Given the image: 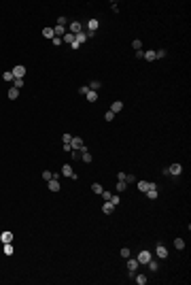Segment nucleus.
I'll list each match as a JSON object with an SVG mask.
<instances>
[{
  "label": "nucleus",
  "instance_id": "obj_23",
  "mask_svg": "<svg viewBox=\"0 0 191 285\" xmlns=\"http://www.w3.org/2000/svg\"><path fill=\"white\" fill-rule=\"evenodd\" d=\"M43 36L45 38H53L55 34H53V28H43Z\"/></svg>",
  "mask_w": 191,
  "mask_h": 285
},
{
  "label": "nucleus",
  "instance_id": "obj_34",
  "mask_svg": "<svg viewBox=\"0 0 191 285\" xmlns=\"http://www.w3.org/2000/svg\"><path fill=\"white\" fill-rule=\"evenodd\" d=\"M104 119H106V121H113V119H115V113H113V111H106V113H104Z\"/></svg>",
  "mask_w": 191,
  "mask_h": 285
},
{
  "label": "nucleus",
  "instance_id": "obj_31",
  "mask_svg": "<svg viewBox=\"0 0 191 285\" xmlns=\"http://www.w3.org/2000/svg\"><path fill=\"white\" fill-rule=\"evenodd\" d=\"M132 47H134V51H140V49H142V41H138V38L132 41Z\"/></svg>",
  "mask_w": 191,
  "mask_h": 285
},
{
  "label": "nucleus",
  "instance_id": "obj_32",
  "mask_svg": "<svg viewBox=\"0 0 191 285\" xmlns=\"http://www.w3.org/2000/svg\"><path fill=\"white\" fill-rule=\"evenodd\" d=\"M100 87H102V83H100V81H91V85H89V89H91V91L100 89Z\"/></svg>",
  "mask_w": 191,
  "mask_h": 285
},
{
  "label": "nucleus",
  "instance_id": "obj_30",
  "mask_svg": "<svg viewBox=\"0 0 191 285\" xmlns=\"http://www.w3.org/2000/svg\"><path fill=\"white\" fill-rule=\"evenodd\" d=\"M128 189V183L125 181H117V192H125Z\"/></svg>",
  "mask_w": 191,
  "mask_h": 285
},
{
  "label": "nucleus",
  "instance_id": "obj_35",
  "mask_svg": "<svg viewBox=\"0 0 191 285\" xmlns=\"http://www.w3.org/2000/svg\"><path fill=\"white\" fill-rule=\"evenodd\" d=\"M2 79H5V81H13L15 77H13V72L9 70V72H5V75H2Z\"/></svg>",
  "mask_w": 191,
  "mask_h": 285
},
{
  "label": "nucleus",
  "instance_id": "obj_9",
  "mask_svg": "<svg viewBox=\"0 0 191 285\" xmlns=\"http://www.w3.org/2000/svg\"><path fill=\"white\" fill-rule=\"evenodd\" d=\"M136 260H138V264H149V260H151V253H149V251H140Z\"/></svg>",
  "mask_w": 191,
  "mask_h": 285
},
{
  "label": "nucleus",
  "instance_id": "obj_21",
  "mask_svg": "<svg viewBox=\"0 0 191 285\" xmlns=\"http://www.w3.org/2000/svg\"><path fill=\"white\" fill-rule=\"evenodd\" d=\"M62 43H70V45H72V43H74V34H70V32H66V34L62 36Z\"/></svg>",
  "mask_w": 191,
  "mask_h": 285
},
{
  "label": "nucleus",
  "instance_id": "obj_8",
  "mask_svg": "<svg viewBox=\"0 0 191 285\" xmlns=\"http://www.w3.org/2000/svg\"><path fill=\"white\" fill-rule=\"evenodd\" d=\"M47 185H49V192H60V189H62V185H60V181L57 179H51V181H47Z\"/></svg>",
  "mask_w": 191,
  "mask_h": 285
},
{
  "label": "nucleus",
  "instance_id": "obj_46",
  "mask_svg": "<svg viewBox=\"0 0 191 285\" xmlns=\"http://www.w3.org/2000/svg\"><path fill=\"white\" fill-rule=\"evenodd\" d=\"M64 151H72V145L70 143H64Z\"/></svg>",
  "mask_w": 191,
  "mask_h": 285
},
{
  "label": "nucleus",
  "instance_id": "obj_6",
  "mask_svg": "<svg viewBox=\"0 0 191 285\" xmlns=\"http://www.w3.org/2000/svg\"><path fill=\"white\" fill-rule=\"evenodd\" d=\"M11 72H13V77H15V79H24V75H26V66H21V64H19V66H15Z\"/></svg>",
  "mask_w": 191,
  "mask_h": 285
},
{
  "label": "nucleus",
  "instance_id": "obj_25",
  "mask_svg": "<svg viewBox=\"0 0 191 285\" xmlns=\"http://www.w3.org/2000/svg\"><path fill=\"white\" fill-rule=\"evenodd\" d=\"M108 202H111V204H115V207H119V202H121V196H119V194H113Z\"/></svg>",
  "mask_w": 191,
  "mask_h": 285
},
{
  "label": "nucleus",
  "instance_id": "obj_26",
  "mask_svg": "<svg viewBox=\"0 0 191 285\" xmlns=\"http://www.w3.org/2000/svg\"><path fill=\"white\" fill-rule=\"evenodd\" d=\"M174 247H176L178 251H183V249H185V240H183V238H174Z\"/></svg>",
  "mask_w": 191,
  "mask_h": 285
},
{
  "label": "nucleus",
  "instance_id": "obj_19",
  "mask_svg": "<svg viewBox=\"0 0 191 285\" xmlns=\"http://www.w3.org/2000/svg\"><path fill=\"white\" fill-rule=\"evenodd\" d=\"M121 109H123V102H121V100H115V102L111 104V111H113V113H119Z\"/></svg>",
  "mask_w": 191,
  "mask_h": 285
},
{
  "label": "nucleus",
  "instance_id": "obj_22",
  "mask_svg": "<svg viewBox=\"0 0 191 285\" xmlns=\"http://www.w3.org/2000/svg\"><path fill=\"white\" fill-rule=\"evenodd\" d=\"M134 281H136V283H138V285H144V283H147V281H149V279H147V277H144V274H134Z\"/></svg>",
  "mask_w": 191,
  "mask_h": 285
},
{
  "label": "nucleus",
  "instance_id": "obj_27",
  "mask_svg": "<svg viewBox=\"0 0 191 285\" xmlns=\"http://www.w3.org/2000/svg\"><path fill=\"white\" fill-rule=\"evenodd\" d=\"M91 192H93V194H102L104 189H102V185H100V183H93V185H91Z\"/></svg>",
  "mask_w": 191,
  "mask_h": 285
},
{
  "label": "nucleus",
  "instance_id": "obj_4",
  "mask_svg": "<svg viewBox=\"0 0 191 285\" xmlns=\"http://www.w3.org/2000/svg\"><path fill=\"white\" fill-rule=\"evenodd\" d=\"M144 196H147L149 200H157V196H159V194H157V185H155V183H153V185L147 189V192H144Z\"/></svg>",
  "mask_w": 191,
  "mask_h": 285
},
{
  "label": "nucleus",
  "instance_id": "obj_16",
  "mask_svg": "<svg viewBox=\"0 0 191 285\" xmlns=\"http://www.w3.org/2000/svg\"><path fill=\"white\" fill-rule=\"evenodd\" d=\"M85 98H87V102H96V100H98V91H91V89H89V91L85 94Z\"/></svg>",
  "mask_w": 191,
  "mask_h": 285
},
{
  "label": "nucleus",
  "instance_id": "obj_11",
  "mask_svg": "<svg viewBox=\"0 0 191 285\" xmlns=\"http://www.w3.org/2000/svg\"><path fill=\"white\" fill-rule=\"evenodd\" d=\"M151 185H153V183H149V181H136V187H138V192H142V194L147 192V189H149Z\"/></svg>",
  "mask_w": 191,
  "mask_h": 285
},
{
  "label": "nucleus",
  "instance_id": "obj_24",
  "mask_svg": "<svg viewBox=\"0 0 191 285\" xmlns=\"http://www.w3.org/2000/svg\"><path fill=\"white\" fill-rule=\"evenodd\" d=\"M142 60H149V62H153V60H155V51H153V49L144 51V58H142Z\"/></svg>",
  "mask_w": 191,
  "mask_h": 285
},
{
  "label": "nucleus",
  "instance_id": "obj_2",
  "mask_svg": "<svg viewBox=\"0 0 191 285\" xmlns=\"http://www.w3.org/2000/svg\"><path fill=\"white\" fill-rule=\"evenodd\" d=\"M168 170V174H174V177H178L180 172H183V166L178 164V162H174V164H170V168H166Z\"/></svg>",
  "mask_w": 191,
  "mask_h": 285
},
{
  "label": "nucleus",
  "instance_id": "obj_33",
  "mask_svg": "<svg viewBox=\"0 0 191 285\" xmlns=\"http://www.w3.org/2000/svg\"><path fill=\"white\" fill-rule=\"evenodd\" d=\"M13 251H15V249H13V245H11V243H7V245H5V253H7V255H13Z\"/></svg>",
  "mask_w": 191,
  "mask_h": 285
},
{
  "label": "nucleus",
  "instance_id": "obj_12",
  "mask_svg": "<svg viewBox=\"0 0 191 285\" xmlns=\"http://www.w3.org/2000/svg\"><path fill=\"white\" fill-rule=\"evenodd\" d=\"M0 240H2L5 245H7V243H13V232H9V230H5L2 234H0Z\"/></svg>",
  "mask_w": 191,
  "mask_h": 285
},
{
  "label": "nucleus",
  "instance_id": "obj_45",
  "mask_svg": "<svg viewBox=\"0 0 191 285\" xmlns=\"http://www.w3.org/2000/svg\"><path fill=\"white\" fill-rule=\"evenodd\" d=\"M51 41H53V45H62V38H60V36H53Z\"/></svg>",
  "mask_w": 191,
  "mask_h": 285
},
{
  "label": "nucleus",
  "instance_id": "obj_43",
  "mask_svg": "<svg viewBox=\"0 0 191 285\" xmlns=\"http://www.w3.org/2000/svg\"><path fill=\"white\" fill-rule=\"evenodd\" d=\"M100 196H102V200H111V196H113V194H111V192H102Z\"/></svg>",
  "mask_w": 191,
  "mask_h": 285
},
{
  "label": "nucleus",
  "instance_id": "obj_20",
  "mask_svg": "<svg viewBox=\"0 0 191 285\" xmlns=\"http://www.w3.org/2000/svg\"><path fill=\"white\" fill-rule=\"evenodd\" d=\"M17 96H19V89L17 87H11L9 89V100H17Z\"/></svg>",
  "mask_w": 191,
  "mask_h": 285
},
{
  "label": "nucleus",
  "instance_id": "obj_15",
  "mask_svg": "<svg viewBox=\"0 0 191 285\" xmlns=\"http://www.w3.org/2000/svg\"><path fill=\"white\" fill-rule=\"evenodd\" d=\"M136 268H138V260L128 257V270H130V272H136Z\"/></svg>",
  "mask_w": 191,
  "mask_h": 285
},
{
  "label": "nucleus",
  "instance_id": "obj_1",
  "mask_svg": "<svg viewBox=\"0 0 191 285\" xmlns=\"http://www.w3.org/2000/svg\"><path fill=\"white\" fill-rule=\"evenodd\" d=\"M70 145H72V149H79V151H85V149H87V147H85V141H83L81 136H72V143H70Z\"/></svg>",
  "mask_w": 191,
  "mask_h": 285
},
{
  "label": "nucleus",
  "instance_id": "obj_42",
  "mask_svg": "<svg viewBox=\"0 0 191 285\" xmlns=\"http://www.w3.org/2000/svg\"><path fill=\"white\" fill-rule=\"evenodd\" d=\"M70 153H72V157H74V160H79V157H81V151H79V149H72Z\"/></svg>",
  "mask_w": 191,
  "mask_h": 285
},
{
  "label": "nucleus",
  "instance_id": "obj_37",
  "mask_svg": "<svg viewBox=\"0 0 191 285\" xmlns=\"http://www.w3.org/2000/svg\"><path fill=\"white\" fill-rule=\"evenodd\" d=\"M125 183L130 185V183H136V177L134 174H125Z\"/></svg>",
  "mask_w": 191,
  "mask_h": 285
},
{
  "label": "nucleus",
  "instance_id": "obj_47",
  "mask_svg": "<svg viewBox=\"0 0 191 285\" xmlns=\"http://www.w3.org/2000/svg\"><path fill=\"white\" fill-rule=\"evenodd\" d=\"M117 181H125V172H119L117 174Z\"/></svg>",
  "mask_w": 191,
  "mask_h": 285
},
{
  "label": "nucleus",
  "instance_id": "obj_10",
  "mask_svg": "<svg viewBox=\"0 0 191 285\" xmlns=\"http://www.w3.org/2000/svg\"><path fill=\"white\" fill-rule=\"evenodd\" d=\"M155 253H157V257H161V260H166V257H168V249H166V247H163L161 243L157 245V249H155Z\"/></svg>",
  "mask_w": 191,
  "mask_h": 285
},
{
  "label": "nucleus",
  "instance_id": "obj_40",
  "mask_svg": "<svg viewBox=\"0 0 191 285\" xmlns=\"http://www.w3.org/2000/svg\"><path fill=\"white\" fill-rule=\"evenodd\" d=\"M89 91V87L87 85H83V87H79V94H81V96H85V94Z\"/></svg>",
  "mask_w": 191,
  "mask_h": 285
},
{
  "label": "nucleus",
  "instance_id": "obj_18",
  "mask_svg": "<svg viewBox=\"0 0 191 285\" xmlns=\"http://www.w3.org/2000/svg\"><path fill=\"white\" fill-rule=\"evenodd\" d=\"M74 41H76V43H79V45H83V43H85V41H87V32H85V30H83V32H79V34H76V36H74Z\"/></svg>",
  "mask_w": 191,
  "mask_h": 285
},
{
  "label": "nucleus",
  "instance_id": "obj_28",
  "mask_svg": "<svg viewBox=\"0 0 191 285\" xmlns=\"http://www.w3.org/2000/svg\"><path fill=\"white\" fill-rule=\"evenodd\" d=\"M166 55H168L166 49H157V51H155V60H161V58H166Z\"/></svg>",
  "mask_w": 191,
  "mask_h": 285
},
{
  "label": "nucleus",
  "instance_id": "obj_39",
  "mask_svg": "<svg viewBox=\"0 0 191 285\" xmlns=\"http://www.w3.org/2000/svg\"><path fill=\"white\" fill-rule=\"evenodd\" d=\"M57 26H62V28H66V17L62 15V17H57Z\"/></svg>",
  "mask_w": 191,
  "mask_h": 285
},
{
  "label": "nucleus",
  "instance_id": "obj_13",
  "mask_svg": "<svg viewBox=\"0 0 191 285\" xmlns=\"http://www.w3.org/2000/svg\"><path fill=\"white\" fill-rule=\"evenodd\" d=\"M113 211H115V204H111L108 200H104V204H102V213H104V215H111Z\"/></svg>",
  "mask_w": 191,
  "mask_h": 285
},
{
  "label": "nucleus",
  "instance_id": "obj_3",
  "mask_svg": "<svg viewBox=\"0 0 191 285\" xmlns=\"http://www.w3.org/2000/svg\"><path fill=\"white\" fill-rule=\"evenodd\" d=\"M62 174H64V177H68V179H79V177L74 174V170H72V166H70V164H64V166H62Z\"/></svg>",
  "mask_w": 191,
  "mask_h": 285
},
{
  "label": "nucleus",
  "instance_id": "obj_5",
  "mask_svg": "<svg viewBox=\"0 0 191 285\" xmlns=\"http://www.w3.org/2000/svg\"><path fill=\"white\" fill-rule=\"evenodd\" d=\"M68 32L76 36L79 32H83V24H81V22H72V24H70V30H68Z\"/></svg>",
  "mask_w": 191,
  "mask_h": 285
},
{
  "label": "nucleus",
  "instance_id": "obj_44",
  "mask_svg": "<svg viewBox=\"0 0 191 285\" xmlns=\"http://www.w3.org/2000/svg\"><path fill=\"white\" fill-rule=\"evenodd\" d=\"M62 141H64V143H72V136H70V134H64Z\"/></svg>",
  "mask_w": 191,
  "mask_h": 285
},
{
  "label": "nucleus",
  "instance_id": "obj_36",
  "mask_svg": "<svg viewBox=\"0 0 191 285\" xmlns=\"http://www.w3.org/2000/svg\"><path fill=\"white\" fill-rule=\"evenodd\" d=\"M13 81H15V85H13V87H17V89H21V87H24V79H13Z\"/></svg>",
  "mask_w": 191,
  "mask_h": 285
},
{
  "label": "nucleus",
  "instance_id": "obj_41",
  "mask_svg": "<svg viewBox=\"0 0 191 285\" xmlns=\"http://www.w3.org/2000/svg\"><path fill=\"white\" fill-rule=\"evenodd\" d=\"M111 11H113V13H119V5H117V2H111Z\"/></svg>",
  "mask_w": 191,
  "mask_h": 285
},
{
  "label": "nucleus",
  "instance_id": "obj_14",
  "mask_svg": "<svg viewBox=\"0 0 191 285\" xmlns=\"http://www.w3.org/2000/svg\"><path fill=\"white\" fill-rule=\"evenodd\" d=\"M81 162H85V164H89V162H93V157H91V153L85 149V151H81Z\"/></svg>",
  "mask_w": 191,
  "mask_h": 285
},
{
  "label": "nucleus",
  "instance_id": "obj_17",
  "mask_svg": "<svg viewBox=\"0 0 191 285\" xmlns=\"http://www.w3.org/2000/svg\"><path fill=\"white\" fill-rule=\"evenodd\" d=\"M66 32H68L66 28H62V26H57V24H55V28H53V34H55V36H60V38H62Z\"/></svg>",
  "mask_w": 191,
  "mask_h": 285
},
{
  "label": "nucleus",
  "instance_id": "obj_29",
  "mask_svg": "<svg viewBox=\"0 0 191 285\" xmlns=\"http://www.w3.org/2000/svg\"><path fill=\"white\" fill-rule=\"evenodd\" d=\"M147 266H149V270H151V272H155V270L159 268V264H157V262H153V257L149 260V264H147Z\"/></svg>",
  "mask_w": 191,
  "mask_h": 285
},
{
  "label": "nucleus",
  "instance_id": "obj_38",
  "mask_svg": "<svg viewBox=\"0 0 191 285\" xmlns=\"http://www.w3.org/2000/svg\"><path fill=\"white\" fill-rule=\"evenodd\" d=\"M119 253H121V257H125V260L130 257V249H128V247H123V249H121Z\"/></svg>",
  "mask_w": 191,
  "mask_h": 285
},
{
  "label": "nucleus",
  "instance_id": "obj_7",
  "mask_svg": "<svg viewBox=\"0 0 191 285\" xmlns=\"http://www.w3.org/2000/svg\"><path fill=\"white\" fill-rule=\"evenodd\" d=\"M98 28H100V22L96 19V17H91V19L87 22V30H89V32H93V34H96V30H98Z\"/></svg>",
  "mask_w": 191,
  "mask_h": 285
}]
</instances>
